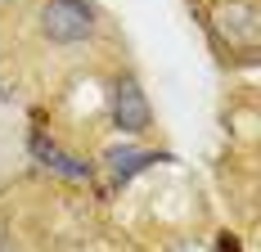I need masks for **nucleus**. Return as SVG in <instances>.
<instances>
[{
  "label": "nucleus",
  "mask_w": 261,
  "mask_h": 252,
  "mask_svg": "<svg viewBox=\"0 0 261 252\" xmlns=\"http://www.w3.org/2000/svg\"><path fill=\"white\" fill-rule=\"evenodd\" d=\"M36 27L54 45H81V41L95 36L99 18H95V5L90 0H41Z\"/></svg>",
  "instance_id": "obj_1"
},
{
  "label": "nucleus",
  "mask_w": 261,
  "mask_h": 252,
  "mask_svg": "<svg viewBox=\"0 0 261 252\" xmlns=\"http://www.w3.org/2000/svg\"><path fill=\"white\" fill-rule=\"evenodd\" d=\"M108 113H113V126L126 131V135H144L149 122H153L149 95L140 90L135 77H117V81H113V90H108Z\"/></svg>",
  "instance_id": "obj_2"
},
{
  "label": "nucleus",
  "mask_w": 261,
  "mask_h": 252,
  "mask_svg": "<svg viewBox=\"0 0 261 252\" xmlns=\"http://www.w3.org/2000/svg\"><path fill=\"white\" fill-rule=\"evenodd\" d=\"M216 32L239 45V50H257V5L252 0H234L216 14Z\"/></svg>",
  "instance_id": "obj_3"
},
{
  "label": "nucleus",
  "mask_w": 261,
  "mask_h": 252,
  "mask_svg": "<svg viewBox=\"0 0 261 252\" xmlns=\"http://www.w3.org/2000/svg\"><path fill=\"white\" fill-rule=\"evenodd\" d=\"M27 149H32V158H36L41 167H50V171H59V176H68V180H86V176H90V167H86L81 158H72V153H63L59 144H54V140H45L41 131H32Z\"/></svg>",
  "instance_id": "obj_4"
},
{
  "label": "nucleus",
  "mask_w": 261,
  "mask_h": 252,
  "mask_svg": "<svg viewBox=\"0 0 261 252\" xmlns=\"http://www.w3.org/2000/svg\"><path fill=\"white\" fill-rule=\"evenodd\" d=\"M149 162H167L162 153H144V149H108V167H113V180L126 185L135 171H144Z\"/></svg>",
  "instance_id": "obj_5"
},
{
  "label": "nucleus",
  "mask_w": 261,
  "mask_h": 252,
  "mask_svg": "<svg viewBox=\"0 0 261 252\" xmlns=\"http://www.w3.org/2000/svg\"><path fill=\"white\" fill-rule=\"evenodd\" d=\"M0 252H14L9 248V230H5V221H0Z\"/></svg>",
  "instance_id": "obj_6"
}]
</instances>
